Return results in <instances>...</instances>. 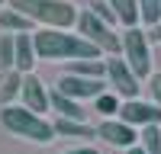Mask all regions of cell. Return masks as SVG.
Returning <instances> with one entry per match:
<instances>
[{"instance_id":"obj_19","label":"cell","mask_w":161,"mask_h":154,"mask_svg":"<svg viewBox=\"0 0 161 154\" xmlns=\"http://www.w3.org/2000/svg\"><path fill=\"white\" fill-rule=\"evenodd\" d=\"M119 109H123V103L116 100V93H103V96L93 100V112H100L103 119H116Z\"/></svg>"},{"instance_id":"obj_21","label":"cell","mask_w":161,"mask_h":154,"mask_svg":"<svg viewBox=\"0 0 161 154\" xmlns=\"http://www.w3.org/2000/svg\"><path fill=\"white\" fill-rule=\"evenodd\" d=\"M139 7H142V23L148 29L161 23V0H139Z\"/></svg>"},{"instance_id":"obj_2","label":"cell","mask_w":161,"mask_h":154,"mask_svg":"<svg viewBox=\"0 0 161 154\" xmlns=\"http://www.w3.org/2000/svg\"><path fill=\"white\" fill-rule=\"evenodd\" d=\"M10 10H19L42 29H68L80 19L71 0H10Z\"/></svg>"},{"instance_id":"obj_1","label":"cell","mask_w":161,"mask_h":154,"mask_svg":"<svg viewBox=\"0 0 161 154\" xmlns=\"http://www.w3.org/2000/svg\"><path fill=\"white\" fill-rule=\"evenodd\" d=\"M36 38V55L45 61H97L103 51L87 42L80 32H64V29H39L32 32Z\"/></svg>"},{"instance_id":"obj_3","label":"cell","mask_w":161,"mask_h":154,"mask_svg":"<svg viewBox=\"0 0 161 154\" xmlns=\"http://www.w3.org/2000/svg\"><path fill=\"white\" fill-rule=\"evenodd\" d=\"M0 125H3L10 135L26 138V141H36V145H52V141L58 138L55 122H45L39 112L26 109V106H13V103L0 109Z\"/></svg>"},{"instance_id":"obj_16","label":"cell","mask_w":161,"mask_h":154,"mask_svg":"<svg viewBox=\"0 0 161 154\" xmlns=\"http://www.w3.org/2000/svg\"><path fill=\"white\" fill-rule=\"evenodd\" d=\"M23 80H26V74H19V71L3 74V87H0V103L3 106H10L16 96H23Z\"/></svg>"},{"instance_id":"obj_13","label":"cell","mask_w":161,"mask_h":154,"mask_svg":"<svg viewBox=\"0 0 161 154\" xmlns=\"http://www.w3.org/2000/svg\"><path fill=\"white\" fill-rule=\"evenodd\" d=\"M0 29H7L10 35L16 32V35H23V32H32L36 29V23L29 19V16H23L19 10H0Z\"/></svg>"},{"instance_id":"obj_27","label":"cell","mask_w":161,"mask_h":154,"mask_svg":"<svg viewBox=\"0 0 161 154\" xmlns=\"http://www.w3.org/2000/svg\"><path fill=\"white\" fill-rule=\"evenodd\" d=\"M0 3H7V0H0Z\"/></svg>"},{"instance_id":"obj_4","label":"cell","mask_w":161,"mask_h":154,"mask_svg":"<svg viewBox=\"0 0 161 154\" xmlns=\"http://www.w3.org/2000/svg\"><path fill=\"white\" fill-rule=\"evenodd\" d=\"M123 58L129 61V68L136 71L139 80H148L152 77V42L148 32L136 29H123Z\"/></svg>"},{"instance_id":"obj_11","label":"cell","mask_w":161,"mask_h":154,"mask_svg":"<svg viewBox=\"0 0 161 154\" xmlns=\"http://www.w3.org/2000/svg\"><path fill=\"white\" fill-rule=\"evenodd\" d=\"M36 61H39V55H36V38H32V32L16 35V71L19 74H32Z\"/></svg>"},{"instance_id":"obj_14","label":"cell","mask_w":161,"mask_h":154,"mask_svg":"<svg viewBox=\"0 0 161 154\" xmlns=\"http://www.w3.org/2000/svg\"><path fill=\"white\" fill-rule=\"evenodd\" d=\"M110 7L116 10V16H119V23H123L126 29H136V26L142 23V7H139V0H110Z\"/></svg>"},{"instance_id":"obj_24","label":"cell","mask_w":161,"mask_h":154,"mask_svg":"<svg viewBox=\"0 0 161 154\" xmlns=\"http://www.w3.org/2000/svg\"><path fill=\"white\" fill-rule=\"evenodd\" d=\"M64 154H100L93 145H84V148H71V151H64Z\"/></svg>"},{"instance_id":"obj_26","label":"cell","mask_w":161,"mask_h":154,"mask_svg":"<svg viewBox=\"0 0 161 154\" xmlns=\"http://www.w3.org/2000/svg\"><path fill=\"white\" fill-rule=\"evenodd\" d=\"M126 154H145V148H142V145H136V148H129Z\"/></svg>"},{"instance_id":"obj_5","label":"cell","mask_w":161,"mask_h":154,"mask_svg":"<svg viewBox=\"0 0 161 154\" xmlns=\"http://www.w3.org/2000/svg\"><path fill=\"white\" fill-rule=\"evenodd\" d=\"M77 32L84 35L87 42H93L100 51H106V55H123V32H113V26H106L103 19H97L90 10L80 13Z\"/></svg>"},{"instance_id":"obj_10","label":"cell","mask_w":161,"mask_h":154,"mask_svg":"<svg viewBox=\"0 0 161 154\" xmlns=\"http://www.w3.org/2000/svg\"><path fill=\"white\" fill-rule=\"evenodd\" d=\"M23 106L39 112V116L45 109H52V93L45 90V84L39 80L36 74H26V80H23Z\"/></svg>"},{"instance_id":"obj_6","label":"cell","mask_w":161,"mask_h":154,"mask_svg":"<svg viewBox=\"0 0 161 154\" xmlns=\"http://www.w3.org/2000/svg\"><path fill=\"white\" fill-rule=\"evenodd\" d=\"M106 80H110L113 93L123 96V100H139V90H142V80L136 77V71L129 68L126 58H106Z\"/></svg>"},{"instance_id":"obj_12","label":"cell","mask_w":161,"mask_h":154,"mask_svg":"<svg viewBox=\"0 0 161 154\" xmlns=\"http://www.w3.org/2000/svg\"><path fill=\"white\" fill-rule=\"evenodd\" d=\"M52 109L58 112V119H74V122H87V109L77 100L64 96L61 90H52Z\"/></svg>"},{"instance_id":"obj_8","label":"cell","mask_w":161,"mask_h":154,"mask_svg":"<svg viewBox=\"0 0 161 154\" xmlns=\"http://www.w3.org/2000/svg\"><path fill=\"white\" fill-rule=\"evenodd\" d=\"M106 84L110 80H87V77H77V74H64L58 80V90L71 100H97L106 93Z\"/></svg>"},{"instance_id":"obj_23","label":"cell","mask_w":161,"mask_h":154,"mask_svg":"<svg viewBox=\"0 0 161 154\" xmlns=\"http://www.w3.org/2000/svg\"><path fill=\"white\" fill-rule=\"evenodd\" d=\"M148 90H152V103L161 106V74H152L148 77Z\"/></svg>"},{"instance_id":"obj_20","label":"cell","mask_w":161,"mask_h":154,"mask_svg":"<svg viewBox=\"0 0 161 154\" xmlns=\"http://www.w3.org/2000/svg\"><path fill=\"white\" fill-rule=\"evenodd\" d=\"M139 145L145 148V154H161V125H145Z\"/></svg>"},{"instance_id":"obj_22","label":"cell","mask_w":161,"mask_h":154,"mask_svg":"<svg viewBox=\"0 0 161 154\" xmlns=\"http://www.w3.org/2000/svg\"><path fill=\"white\" fill-rule=\"evenodd\" d=\"M87 10H90V13H93V16H97V19H103L106 26H113V23L119 19V16H116V10L110 7V0H93V3H90Z\"/></svg>"},{"instance_id":"obj_17","label":"cell","mask_w":161,"mask_h":154,"mask_svg":"<svg viewBox=\"0 0 161 154\" xmlns=\"http://www.w3.org/2000/svg\"><path fill=\"white\" fill-rule=\"evenodd\" d=\"M68 74L87 77V80H106V61L103 58H97V61H74Z\"/></svg>"},{"instance_id":"obj_18","label":"cell","mask_w":161,"mask_h":154,"mask_svg":"<svg viewBox=\"0 0 161 154\" xmlns=\"http://www.w3.org/2000/svg\"><path fill=\"white\" fill-rule=\"evenodd\" d=\"M0 71H16V35H0Z\"/></svg>"},{"instance_id":"obj_25","label":"cell","mask_w":161,"mask_h":154,"mask_svg":"<svg viewBox=\"0 0 161 154\" xmlns=\"http://www.w3.org/2000/svg\"><path fill=\"white\" fill-rule=\"evenodd\" d=\"M148 42H161V23L148 29Z\"/></svg>"},{"instance_id":"obj_15","label":"cell","mask_w":161,"mask_h":154,"mask_svg":"<svg viewBox=\"0 0 161 154\" xmlns=\"http://www.w3.org/2000/svg\"><path fill=\"white\" fill-rule=\"evenodd\" d=\"M55 132L61 138H77V141H87L97 135V128H90L87 122H74V119H55Z\"/></svg>"},{"instance_id":"obj_7","label":"cell","mask_w":161,"mask_h":154,"mask_svg":"<svg viewBox=\"0 0 161 154\" xmlns=\"http://www.w3.org/2000/svg\"><path fill=\"white\" fill-rule=\"evenodd\" d=\"M97 138H103L106 145H113V148H136L139 141H142V132H136V125H129L123 119H103L97 125Z\"/></svg>"},{"instance_id":"obj_9","label":"cell","mask_w":161,"mask_h":154,"mask_svg":"<svg viewBox=\"0 0 161 154\" xmlns=\"http://www.w3.org/2000/svg\"><path fill=\"white\" fill-rule=\"evenodd\" d=\"M119 119L129 125H161V106L158 103H142V100H126L119 109Z\"/></svg>"}]
</instances>
